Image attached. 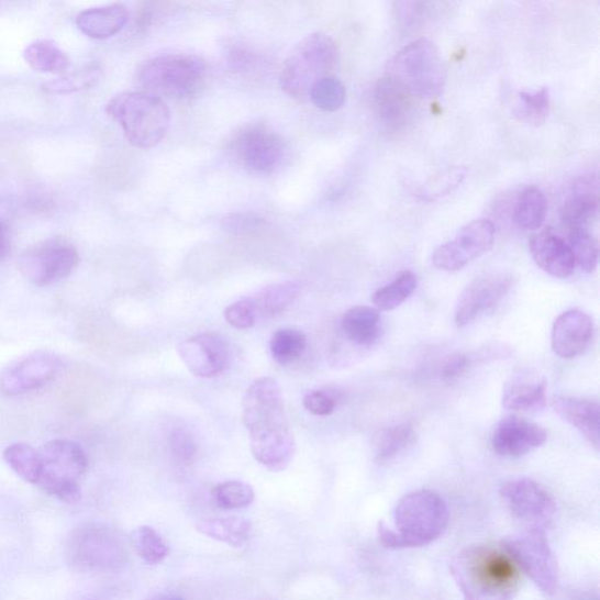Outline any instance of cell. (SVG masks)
Listing matches in <instances>:
<instances>
[{"mask_svg": "<svg viewBox=\"0 0 600 600\" xmlns=\"http://www.w3.org/2000/svg\"><path fill=\"white\" fill-rule=\"evenodd\" d=\"M242 418L256 462L273 471L285 470L296 453L284 393L273 378H259L245 391Z\"/></svg>", "mask_w": 600, "mask_h": 600, "instance_id": "1", "label": "cell"}, {"mask_svg": "<svg viewBox=\"0 0 600 600\" xmlns=\"http://www.w3.org/2000/svg\"><path fill=\"white\" fill-rule=\"evenodd\" d=\"M451 571L465 600H513L521 588V569L505 545L467 546Z\"/></svg>", "mask_w": 600, "mask_h": 600, "instance_id": "2", "label": "cell"}, {"mask_svg": "<svg viewBox=\"0 0 600 600\" xmlns=\"http://www.w3.org/2000/svg\"><path fill=\"white\" fill-rule=\"evenodd\" d=\"M385 77L411 98L429 100L444 92L447 67L437 46L421 38L396 53Z\"/></svg>", "mask_w": 600, "mask_h": 600, "instance_id": "3", "label": "cell"}, {"mask_svg": "<svg viewBox=\"0 0 600 600\" xmlns=\"http://www.w3.org/2000/svg\"><path fill=\"white\" fill-rule=\"evenodd\" d=\"M105 112L119 123L130 145L149 149L160 144L170 127V110L162 98L146 92H122Z\"/></svg>", "mask_w": 600, "mask_h": 600, "instance_id": "4", "label": "cell"}, {"mask_svg": "<svg viewBox=\"0 0 600 600\" xmlns=\"http://www.w3.org/2000/svg\"><path fill=\"white\" fill-rule=\"evenodd\" d=\"M207 79L204 62L186 53H166L141 64L136 80L157 98L188 99L198 95Z\"/></svg>", "mask_w": 600, "mask_h": 600, "instance_id": "5", "label": "cell"}, {"mask_svg": "<svg viewBox=\"0 0 600 600\" xmlns=\"http://www.w3.org/2000/svg\"><path fill=\"white\" fill-rule=\"evenodd\" d=\"M338 60V47L329 35L311 33L291 51L280 73V86L291 98L305 101L312 87L330 77Z\"/></svg>", "mask_w": 600, "mask_h": 600, "instance_id": "6", "label": "cell"}, {"mask_svg": "<svg viewBox=\"0 0 600 600\" xmlns=\"http://www.w3.org/2000/svg\"><path fill=\"white\" fill-rule=\"evenodd\" d=\"M70 567L81 573H116L126 567L129 553L120 535L109 525L85 523L66 544Z\"/></svg>", "mask_w": 600, "mask_h": 600, "instance_id": "7", "label": "cell"}, {"mask_svg": "<svg viewBox=\"0 0 600 600\" xmlns=\"http://www.w3.org/2000/svg\"><path fill=\"white\" fill-rule=\"evenodd\" d=\"M38 451L42 467L35 486L66 504L79 503L82 498L80 481L88 467L82 448L73 441L53 440Z\"/></svg>", "mask_w": 600, "mask_h": 600, "instance_id": "8", "label": "cell"}, {"mask_svg": "<svg viewBox=\"0 0 600 600\" xmlns=\"http://www.w3.org/2000/svg\"><path fill=\"white\" fill-rule=\"evenodd\" d=\"M449 511L443 498L427 489L402 498L395 510L397 533L403 548H418L435 542L446 531Z\"/></svg>", "mask_w": 600, "mask_h": 600, "instance_id": "9", "label": "cell"}, {"mask_svg": "<svg viewBox=\"0 0 600 600\" xmlns=\"http://www.w3.org/2000/svg\"><path fill=\"white\" fill-rule=\"evenodd\" d=\"M76 246L65 240H48L23 254L20 268L24 277L37 287H48L67 278L79 266Z\"/></svg>", "mask_w": 600, "mask_h": 600, "instance_id": "10", "label": "cell"}, {"mask_svg": "<svg viewBox=\"0 0 600 600\" xmlns=\"http://www.w3.org/2000/svg\"><path fill=\"white\" fill-rule=\"evenodd\" d=\"M504 545L521 571L525 573L542 592L555 593L558 587V566L543 529L533 527Z\"/></svg>", "mask_w": 600, "mask_h": 600, "instance_id": "11", "label": "cell"}, {"mask_svg": "<svg viewBox=\"0 0 600 600\" xmlns=\"http://www.w3.org/2000/svg\"><path fill=\"white\" fill-rule=\"evenodd\" d=\"M232 153L242 167L256 174H271L284 164L285 138L267 126H249L234 137Z\"/></svg>", "mask_w": 600, "mask_h": 600, "instance_id": "12", "label": "cell"}, {"mask_svg": "<svg viewBox=\"0 0 600 600\" xmlns=\"http://www.w3.org/2000/svg\"><path fill=\"white\" fill-rule=\"evenodd\" d=\"M497 238V229L489 220H476L462 229L455 238L440 245L432 260L434 267L454 273L488 253Z\"/></svg>", "mask_w": 600, "mask_h": 600, "instance_id": "13", "label": "cell"}, {"mask_svg": "<svg viewBox=\"0 0 600 600\" xmlns=\"http://www.w3.org/2000/svg\"><path fill=\"white\" fill-rule=\"evenodd\" d=\"M501 497L511 514L537 529L549 524L557 514L558 505L552 493L532 479L504 482Z\"/></svg>", "mask_w": 600, "mask_h": 600, "instance_id": "14", "label": "cell"}, {"mask_svg": "<svg viewBox=\"0 0 600 600\" xmlns=\"http://www.w3.org/2000/svg\"><path fill=\"white\" fill-rule=\"evenodd\" d=\"M62 360L52 352H33L9 365L0 374V392L14 397L29 393L55 379Z\"/></svg>", "mask_w": 600, "mask_h": 600, "instance_id": "15", "label": "cell"}, {"mask_svg": "<svg viewBox=\"0 0 600 600\" xmlns=\"http://www.w3.org/2000/svg\"><path fill=\"white\" fill-rule=\"evenodd\" d=\"M514 279L508 274L489 273L476 277L465 289L455 311V323L464 327L496 308L513 288Z\"/></svg>", "mask_w": 600, "mask_h": 600, "instance_id": "16", "label": "cell"}, {"mask_svg": "<svg viewBox=\"0 0 600 600\" xmlns=\"http://www.w3.org/2000/svg\"><path fill=\"white\" fill-rule=\"evenodd\" d=\"M179 355L193 376L204 379L223 374L229 362L226 342L216 332L192 335L180 344Z\"/></svg>", "mask_w": 600, "mask_h": 600, "instance_id": "17", "label": "cell"}, {"mask_svg": "<svg viewBox=\"0 0 600 600\" xmlns=\"http://www.w3.org/2000/svg\"><path fill=\"white\" fill-rule=\"evenodd\" d=\"M548 434L536 423L518 416L502 419L491 437L492 449L504 457H521L542 447Z\"/></svg>", "mask_w": 600, "mask_h": 600, "instance_id": "18", "label": "cell"}, {"mask_svg": "<svg viewBox=\"0 0 600 600\" xmlns=\"http://www.w3.org/2000/svg\"><path fill=\"white\" fill-rule=\"evenodd\" d=\"M595 334L589 314L580 310H569L557 316L552 332V347L562 359H574L589 348Z\"/></svg>", "mask_w": 600, "mask_h": 600, "instance_id": "19", "label": "cell"}, {"mask_svg": "<svg viewBox=\"0 0 600 600\" xmlns=\"http://www.w3.org/2000/svg\"><path fill=\"white\" fill-rule=\"evenodd\" d=\"M531 253L538 268L556 278L570 277L576 262L569 244L551 232H544L531 241Z\"/></svg>", "mask_w": 600, "mask_h": 600, "instance_id": "20", "label": "cell"}, {"mask_svg": "<svg viewBox=\"0 0 600 600\" xmlns=\"http://www.w3.org/2000/svg\"><path fill=\"white\" fill-rule=\"evenodd\" d=\"M553 408L563 420L584 435L596 451H599L600 408L597 401L563 396L553 400Z\"/></svg>", "mask_w": 600, "mask_h": 600, "instance_id": "21", "label": "cell"}, {"mask_svg": "<svg viewBox=\"0 0 600 600\" xmlns=\"http://www.w3.org/2000/svg\"><path fill=\"white\" fill-rule=\"evenodd\" d=\"M130 13L125 5L112 4L87 9L76 18L78 29L92 40L114 37L129 22Z\"/></svg>", "mask_w": 600, "mask_h": 600, "instance_id": "22", "label": "cell"}, {"mask_svg": "<svg viewBox=\"0 0 600 600\" xmlns=\"http://www.w3.org/2000/svg\"><path fill=\"white\" fill-rule=\"evenodd\" d=\"M545 399L544 379L533 375H519L507 384L502 404L508 411L533 412L542 408Z\"/></svg>", "mask_w": 600, "mask_h": 600, "instance_id": "23", "label": "cell"}, {"mask_svg": "<svg viewBox=\"0 0 600 600\" xmlns=\"http://www.w3.org/2000/svg\"><path fill=\"white\" fill-rule=\"evenodd\" d=\"M342 331L352 344L363 347L374 345L381 332L380 313L368 307L352 308L342 318Z\"/></svg>", "mask_w": 600, "mask_h": 600, "instance_id": "24", "label": "cell"}, {"mask_svg": "<svg viewBox=\"0 0 600 600\" xmlns=\"http://www.w3.org/2000/svg\"><path fill=\"white\" fill-rule=\"evenodd\" d=\"M412 99L386 77L376 86V111L388 126H401L409 119L412 110Z\"/></svg>", "mask_w": 600, "mask_h": 600, "instance_id": "25", "label": "cell"}, {"mask_svg": "<svg viewBox=\"0 0 600 600\" xmlns=\"http://www.w3.org/2000/svg\"><path fill=\"white\" fill-rule=\"evenodd\" d=\"M418 440V433L409 423H402L382 430L376 437L375 460L385 466L397 460L399 456L410 451Z\"/></svg>", "mask_w": 600, "mask_h": 600, "instance_id": "26", "label": "cell"}, {"mask_svg": "<svg viewBox=\"0 0 600 600\" xmlns=\"http://www.w3.org/2000/svg\"><path fill=\"white\" fill-rule=\"evenodd\" d=\"M300 293H302V286L296 280L281 281V284L263 289L256 297H253L258 320L284 313L296 302Z\"/></svg>", "mask_w": 600, "mask_h": 600, "instance_id": "27", "label": "cell"}, {"mask_svg": "<svg viewBox=\"0 0 600 600\" xmlns=\"http://www.w3.org/2000/svg\"><path fill=\"white\" fill-rule=\"evenodd\" d=\"M548 213V201L541 189L526 187L520 193L514 204V223L523 231H536Z\"/></svg>", "mask_w": 600, "mask_h": 600, "instance_id": "28", "label": "cell"}, {"mask_svg": "<svg viewBox=\"0 0 600 600\" xmlns=\"http://www.w3.org/2000/svg\"><path fill=\"white\" fill-rule=\"evenodd\" d=\"M27 65L43 74H63L69 66L66 53L49 40H40L30 44L24 51Z\"/></svg>", "mask_w": 600, "mask_h": 600, "instance_id": "29", "label": "cell"}, {"mask_svg": "<svg viewBox=\"0 0 600 600\" xmlns=\"http://www.w3.org/2000/svg\"><path fill=\"white\" fill-rule=\"evenodd\" d=\"M197 527L207 537L237 548L248 542L253 534L252 523L237 518L205 520L198 523Z\"/></svg>", "mask_w": 600, "mask_h": 600, "instance_id": "30", "label": "cell"}, {"mask_svg": "<svg viewBox=\"0 0 600 600\" xmlns=\"http://www.w3.org/2000/svg\"><path fill=\"white\" fill-rule=\"evenodd\" d=\"M515 116L527 125L541 126L551 114V93L542 87L519 95L513 110Z\"/></svg>", "mask_w": 600, "mask_h": 600, "instance_id": "31", "label": "cell"}, {"mask_svg": "<svg viewBox=\"0 0 600 600\" xmlns=\"http://www.w3.org/2000/svg\"><path fill=\"white\" fill-rule=\"evenodd\" d=\"M416 287L418 277L415 274L403 271L390 285L374 293L373 303L378 310L393 311L414 293Z\"/></svg>", "mask_w": 600, "mask_h": 600, "instance_id": "32", "label": "cell"}, {"mask_svg": "<svg viewBox=\"0 0 600 600\" xmlns=\"http://www.w3.org/2000/svg\"><path fill=\"white\" fill-rule=\"evenodd\" d=\"M597 197L592 192H578L562 205L560 219L569 231H573V229H589L590 223L597 215Z\"/></svg>", "mask_w": 600, "mask_h": 600, "instance_id": "33", "label": "cell"}, {"mask_svg": "<svg viewBox=\"0 0 600 600\" xmlns=\"http://www.w3.org/2000/svg\"><path fill=\"white\" fill-rule=\"evenodd\" d=\"M4 460L21 478L34 485L37 484L41 474V454L26 444H14L4 451Z\"/></svg>", "mask_w": 600, "mask_h": 600, "instance_id": "34", "label": "cell"}, {"mask_svg": "<svg viewBox=\"0 0 600 600\" xmlns=\"http://www.w3.org/2000/svg\"><path fill=\"white\" fill-rule=\"evenodd\" d=\"M269 346L276 363L289 365L304 355L307 337L298 330L281 329L273 334Z\"/></svg>", "mask_w": 600, "mask_h": 600, "instance_id": "35", "label": "cell"}, {"mask_svg": "<svg viewBox=\"0 0 600 600\" xmlns=\"http://www.w3.org/2000/svg\"><path fill=\"white\" fill-rule=\"evenodd\" d=\"M133 546L141 559L147 564L162 563L170 553L164 537L147 525L136 529L133 534Z\"/></svg>", "mask_w": 600, "mask_h": 600, "instance_id": "36", "label": "cell"}, {"mask_svg": "<svg viewBox=\"0 0 600 600\" xmlns=\"http://www.w3.org/2000/svg\"><path fill=\"white\" fill-rule=\"evenodd\" d=\"M576 266L587 274H592L598 266V243L589 229H573L568 242Z\"/></svg>", "mask_w": 600, "mask_h": 600, "instance_id": "37", "label": "cell"}, {"mask_svg": "<svg viewBox=\"0 0 600 600\" xmlns=\"http://www.w3.org/2000/svg\"><path fill=\"white\" fill-rule=\"evenodd\" d=\"M346 96L344 84L338 79L327 77L312 87L309 99L315 108L324 112H337L345 104Z\"/></svg>", "mask_w": 600, "mask_h": 600, "instance_id": "38", "label": "cell"}, {"mask_svg": "<svg viewBox=\"0 0 600 600\" xmlns=\"http://www.w3.org/2000/svg\"><path fill=\"white\" fill-rule=\"evenodd\" d=\"M468 170L465 167H455L441 173L420 188L418 197L425 201L443 199L465 182Z\"/></svg>", "mask_w": 600, "mask_h": 600, "instance_id": "39", "label": "cell"}, {"mask_svg": "<svg viewBox=\"0 0 600 600\" xmlns=\"http://www.w3.org/2000/svg\"><path fill=\"white\" fill-rule=\"evenodd\" d=\"M215 503L225 510H234L251 505L255 500L252 486L241 481H225L213 489Z\"/></svg>", "mask_w": 600, "mask_h": 600, "instance_id": "40", "label": "cell"}, {"mask_svg": "<svg viewBox=\"0 0 600 600\" xmlns=\"http://www.w3.org/2000/svg\"><path fill=\"white\" fill-rule=\"evenodd\" d=\"M436 3L399 2L395 4L397 21L402 27L413 30L430 21L437 9Z\"/></svg>", "mask_w": 600, "mask_h": 600, "instance_id": "41", "label": "cell"}, {"mask_svg": "<svg viewBox=\"0 0 600 600\" xmlns=\"http://www.w3.org/2000/svg\"><path fill=\"white\" fill-rule=\"evenodd\" d=\"M170 452L176 462L189 466L196 460L199 447L196 437L186 430H175L169 436Z\"/></svg>", "mask_w": 600, "mask_h": 600, "instance_id": "42", "label": "cell"}, {"mask_svg": "<svg viewBox=\"0 0 600 600\" xmlns=\"http://www.w3.org/2000/svg\"><path fill=\"white\" fill-rule=\"evenodd\" d=\"M224 316L227 324L237 330L253 327L258 320L253 297L243 298L238 302L229 305L225 309Z\"/></svg>", "mask_w": 600, "mask_h": 600, "instance_id": "43", "label": "cell"}, {"mask_svg": "<svg viewBox=\"0 0 600 600\" xmlns=\"http://www.w3.org/2000/svg\"><path fill=\"white\" fill-rule=\"evenodd\" d=\"M96 78V70H82L77 75L65 76L46 84V90L53 93H70L81 90Z\"/></svg>", "mask_w": 600, "mask_h": 600, "instance_id": "44", "label": "cell"}, {"mask_svg": "<svg viewBox=\"0 0 600 600\" xmlns=\"http://www.w3.org/2000/svg\"><path fill=\"white\" fill-rule=\"evenodd\" d=\"M223 226L229 233L249 234L260 231L264 220L253 214H234L223 220Z\"/></svg>", "mask_w": 600, "mask_h": 600, "instance_id": "45", "label": "cell"}, {"mask_svg": "<svg viewBox=\"0 0 600 600\" xmlns=\"http://www.w3.org/2000/svg\"><path fill=\"white\" fill-rule=\"evenodd\" d=\"M303 404L311 414L327 416L334 412L337 401L325 391H314L304 397Z\"/></svg>", "mask_w": 600, "mask_h": 600, "instance_id": "46", "label": "cell"}, {"mask_svg": "<svg viewBox=\"0 0 600 600\" xmlns=\"http://www.w3.org/2000/svg\"><path fill=\"white\" fill-rule=\"evenodd\" d=\"M470 366V360L464 353H454V355L447 357L441 366V374L446 380H454L460 378L467 373Z\"/></svg>", "mask_w": 600, "mask_h": 600, "instance_id": "47", "label": "cell"}, {"mask_svg": "<svg viewBox=\"0 0 600 600\" xmlns=\"http://www.w3.org/2000/svg\"><path fill=\"white\" fill-rule=\"evenodd\" d=\"M379 538L386 548L404 549L403 543L397 532L386 524L380 523L378 527Z\"/></svg>", "mask_w": 600, "mask_h": 600, "instance_id": "48", "label": "cell"}, {"mask_svg": "<svg viewBox=\"0 0 600 600\" xmlns=\"http://www.w3.org/2000/svg\"><path fill=\"white\" fill-rule=\"evenodd\" d=\"M11 251V241L8 226L0 222V260H4Z\"/></svg>", "mask_w": 600, "mask_h": 600, "instance_id": "49", "label": "cell"}, {"mask_svg": "<svg viewBox=\"0 0 600 600\" xmlns=\"http://www.w3.org/2000/svg\"><path fill=\"white\" fill-rule=\"evenodd\" d=\"M152 600H186L178 595H162L153 598Z\"/></svg>", "mask_w": 600, "mask_h": 600, "instance_id": "50", "label": "cell"}]
</instances>
